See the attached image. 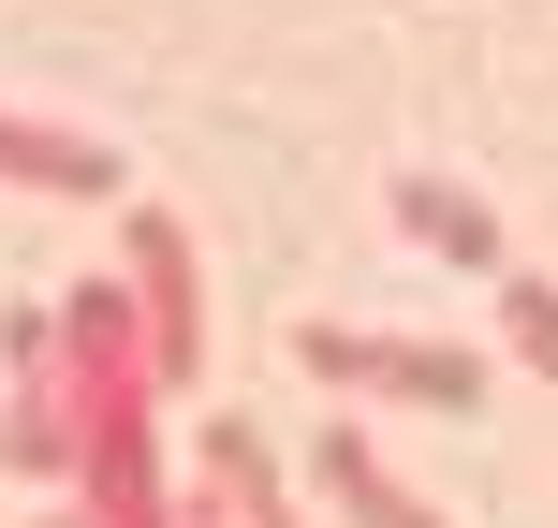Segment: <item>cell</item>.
<instances>
[{
	"label": "cell",
	"mask_w": 558,
	"mask_h": 528,
	"mask_svg": "<svg viewBox=\"0 0 558 528\" xmlns=\"http://www.w3.org/2000/svg\"><path fill=\"white\" fill-rule=\"evenodd\" d=\"M147 250V308H162V353H192V250H177V221H133Z\"/></svg>",
	"instance_id": "obj_4"
},
{
	"label": "cell",
	"mask_w": 558,
	"mask_h": 528,
	"mask_svg": "<svg viewBox=\"0 0 558 528\" xmlns=\"http://www.w3.org/2000/svg\"><path fill=\"white\" fill-rule=\"evenodd\" d=\"M500 323H514V353H530V367H558V294H544L530 265L500 279Z\"/></svg>",
	"instance_id": "obj_6"
},
{
	"label": "cell",
	"mask_w": 558,
	"mask_h": 528,
	"mask_svg": "<svg viewBox=\"0 0 558 528\" xmlns=\"http://www.w3.org/2000/svg\"><path fill=\"white\" fill-rule=\"evenodd\" d=\"M294 353L324 367V382H383V396H426V412H471V396H485V367L441 353V337H338V323H308Z\"/></svg>",
	"instance_id": "obj_1"
},
{
	"label": "cell",
	"mask_w": 558,
	"mask_h": 528,
	"mask_svg": "<svg viewBox=\"0 0 558 528\" xmlns=\"http://www.w3.org/2000/svg\"><path fill=\"white\" fill-rule=\"evenodd\" d=\"M397 221H412L441 265H471V279H514V265H500V221H485V206L456 192V176H397Z\"/></svg>",
	"instance_id": "obj_2"
},
{
	"label": "cell",
	"mask_w": 558,
	"mask_h": 528,
	"mask_svg": "<svg viewBox=\"0 0 558 528\" xmlns=\"http://www.w3.org/2000/svg\"><path fill=\"white\" fill-rule=\"evenodd\" d=\"M324 484H338V500H353L367 528H426V514H412V500H397V484H383V455H367L353 426H338V441H324Z\"/></svg>",
	"instance_id": "obj_5"
},
{
	"label": "cell",
	"mask_w": 558,
	"mask_h": 528,
	"mask_svg": "<svg viewBox=\"0 0 558 528\" xmlns=\"http://www.w3.org/2000/svg\"><path fill=\"white\" fill-rule=\"evenodd\" d=\"M0 176H45V192H118V162L88 133H45V118H0Z\"/></svg>",
	"instance_id": "obj_3"
}]
</instances>
